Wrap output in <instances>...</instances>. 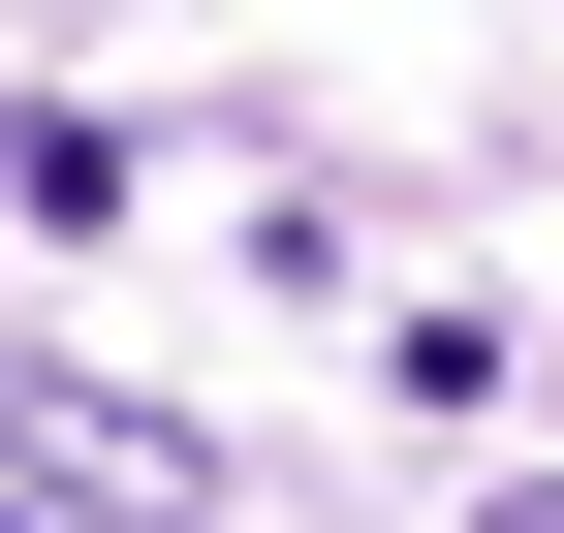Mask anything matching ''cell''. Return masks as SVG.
<instances>
[{"instance_id": "obj_1", "label": "cell", "mask_w": 564, "mask_h": 533, "mask_svg": "<svg viewBox=\"0 0 564 533\" xmlns=\"http://www.w3.org/2000/svg\"><path fill=\"white\" fill-rule=\"evenodd\" d=\"M0 502H95V533H220V439L126 409V377H32L0 346Z\"/></svg>"}]
</instances>
